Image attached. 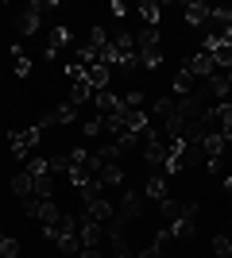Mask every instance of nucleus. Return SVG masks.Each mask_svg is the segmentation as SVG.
Wrapping results in <instances>:
<instances>
[{"label": "nucleus", "instance_id": "obj_26", "mask_svg": "<svg viewBox=\"0 0 232 258\" xmlns=\"http://www.w3.org/2000/svg\"><path fill=\"white\" fill-rule=\"evenodd\" d=\"M85 46H89V50H97V54L105 50V46H109V35H105V27H93V31H89V43H85Z\"/></svg>", "mask_w": 232, "mask_h": 258}, {"label": "nucleus", "instance_id": "obj_2", "mask_svg": "<svg viewBox=\"0 0 232 258\" xmlns=\"http://www.w3.org/2000/svg\"><path fill=\"white\" fill-rule=\"evenodd\" d=\"M112 50H116V66H120V70H140L135 35H116V39H112Z\"/></svg>", "mask_w": 232, "mask_h": 258}, {"label": "nucleus", "instance_id": "obj_19", "mask_svg": "<svg viewBox=\"0 0 232 258\" xmlns=\"http://www.w3.org/2000/svg\"><path fill=\"white\" fill-rule=\"evenodd\" d=\"M62 43H70V31L66 27H55V31H51V46H47V58H51V62H55V54L62 50Z\"/></svg>", "mask_w": 232, "mask_h": 258}, {"label": "nucleus", "instance_id": "obj_13", "mask_svg": "<svg viewBox=\"0 0 232 258\" xmlns=\"http://www.w3.org/2000/svg\"><path fill=\"white\" fill-rule=\"evenodd\" d=\"M109 74H112V70H109V66H89V70H85V81H89V85H93V93H101V89H109Z\"/></svg>", "mask_w": 232, "mask_h": 258}, {"label": "nucleus", "instance_id": "obj_30", "mask_svg": "<svg viewBox=\"0 0 232 258\" xmlns=\"http://www.w3.org/2000/svg\"><path fill=\"white\" fill-rule=\"evenodd\" d=\"M213 254H217V258H232V239L217 235V239H213Z\"/></svg>", "mask_w": 232, "mask_h": 258}, {"label": "nucleus", "instance_id": "obj_34", "mask_svg": "<svg viewBox=\"0 0 232 258\" xmlns=\"http://www.w3.org/2000/svg\"><path fill=\"white\" fill-rule=\"evenodd\" d=\"M66 81H70V85H77V81H85V70H81L77 62H70V66H66Z\"/></svg>", "mask_w": 232, "mask_h": 258}, {"label": "nucleus", "instance_id": "obj_23", "mask_svg": "<svg viewBox=\"0 0 232 258\" xmlns=\"http://www.w3.org/2000/svg\"><path fill=\"white\" fill-rule=\"evenodd\" d=\"M159 212H163V220H166V224H174L178 216H182V205H178V201H170V197H166V201H159Z\"/></svg>", "mask_w": 232, "mask_h": 258}, {"label": "nucleus", "instance_id": "obj_12", "mask_svg": "<svg viewBox=\"0 0 232 258\" xmlns=\"http://www.w3.org/2000/svg\"><path fill=\"white\" fill-rule=\"evenodd\" d=\"M16 27H20L23 35H35V31H39V8H35V4H27V8L16 16Z\"/></svg>", "mask_w": 232, "mask_h": 258}, {"label": "nucleus", "instance_id": "obj_1", "mask_svg": "<svg viewBox=\"0 0 232 258\" xmlns=\"http://www.w3.org/2000/svg\"><path fill=\"white\" fill-rule=\"evenodd\" d=\"M135 54H140V66H147V70H155V66H163V35H159V27H144V31L135 35Z\"/></svg>", "mask_w": 232, "mask_h": 258}, {"label": "nucleus", "instance_id": "obj_16", "mask_svg": "<svg viewBox=\"0 0 232 258\" xmlns=\"http://www.w3.org/2000/svg\"><path fill=\"white\" fill-rule=\"evenodd\" d=\"M70 104H93V85L89 81H77V85H70Z\"/></svg>", "mask_w": 232, "mask_h": 258}, {"label": "nucleus", "instance_id": "obj_40", "mask_svg": "<svg viewBox=\"0 0 232 258\" xmlns=\"http://www.w3.org/2000/svg\"><path fill=\"white\" fill-rule=\"evenodd\" d=\"M205 170H209V173H221L224 162H221V158H209V162H205Z\"/></svg>", "mask_w": 232, "mask_h": 258}, {"label": "nucleus", "instance_id": "obj_42", "mask_svg": "<svg viewBox=\"0 0 232 258\" xmlns=\"http://www.w3.org/2000/svg\"><path fill=\"white\" fill-rule=\"evenodd\" d=\"M224 189H228V193H232V177H224Z\"/></svg>", "mask_w": 232, "mask_h": 258}, {"label": "nucleus", "instance_id": "obj_15", "mask_svg": "<svg viewBox=\"0 0 232 258\" xmlns=\"http://www.w3.org/2000/svg\"><path fill=\"white\" fill-rule=\"evenodd\" d=\"M12 193H16V197H35V177L27 170L16 173V177H12Z\"/></svg>", "mask_w": 232, "mask_h": 258}, {"label": "nucleus", "instance_id": "obj_25", "mask_svg": "<svg viewBox=\"0 0 232 258\" xmlns=\"http://www.w3.org/2000/svg\"><path fill=\"white\" fill-rule=\"evenodd\" d=\"M166 227H170V235L182 239V243H186V239H194V224H190V220H174V224H166Z\"/></svg>", "mask_w": 232, "mask_h": 258}, {"label": "nucleus", "instance_id": "obj_21", "mask_svg": "<svg viewBox=\"0 0 232 258\" xmlns=\"http://www.w3.org/2000/svg\"><path fill=\"white\" fill-rule=\"evenodd\" d=\"M51 193H55V173H39V177H35V197L51 201Z\"/></svg>", "mask_w": 232, "mask_h": 258}, {"label": "nucleus", "instance_id": "obj_22", "mask_svg": "<svg viewBox=\"0 0 232 258\" xmlns=\"http://www.w3.org/2000/svg\"><path fill=\"white\" fill-rule=\"evenodd\" d=\"M66 177H70V185H74V189H85V185L93 181V173H89L85 166H70V173H66Z\"/></svg>", "mask_w": 232, "mask_h": 258}, {"label": "nucleus", "instance_id": "obj_43", "mask_svg": "<svg viewBox=\"0 0 232 258\" xmlns=\"http://www.w3.org/2000/svg\"><path fill=\"white\" fill-rule=\"evenodd\" d=\"M228 166H232V154H228Z\"/></svg>", "mask_w": 232, "mask_h": 258}, {"label": "nucleus", "instance_id": "obj_44", "mask_svg": "<svg viewBox=\"0 0 232 258\" xmlns=\"http://www.w3.org/2000/svg\"><path fill=\"white\" fill-rule=\"evenodd\" d=\"M0 239H4V231H0Z\"/></svg>", "mask_w": 232, "mask_h": 258}, {"label": "nucleus", "instance_id": "obj_6", "mask_svg": "<svg viewBox=\"0 0 232 258\" xmlns=\"http://www.w3.org/2000/svg\"><path fill=\"white\" fill-rule=\"evenodd\" d=\"M186 70H190V74H194V77H201V81H209V77L217 74V62H213V58H209V54H205V50H198V54H190Z\"/></svg>", "mask_w": 232, "mask_h": 258}, {"label": "nucleus", "instance_id": "obj_14", "mask_svg": "<svg viewBox=\"0 0 232 258\" xmlns=\"http://www.w3.org/2000/svg\"><path fill=\"white\" fill-rule=\"evenodd\" d=\"M140 16H144V27H159L163 4H159V0H144V4H140Z\"/></svg>", "mask_w": 232, "mask_h": 258}, {"label": "nucleus", "instance_id": "obj_9", "mask_svg": "<svg viewBox=\"0 0 232 258\" xmlns=\"http://www.w3.org/2000/svg\"><path fill=\"white\" fill-rule=\"evenodd\" d=\"M74 119H77L74 104H58V108H51V112L39 119V127H51V123H74Z\"/></svg>", "mask_w": 232, "mask_h": 258}, {"label": "nucleus", "instance_id": "obj_32", "mask_svg": "<svg viewBox=\"0 0 232 258\" xmlns=\"http://www.w3.org/2000/svg\"><path fill=\"white\" fill-rule=\"evenodd\" d=\"M174 104H178V100H170V97H163V100H155V112H159V116H174Z\"/></svg>", "mask_w": 232, "mask_h": 258}, {"label": "nucleus", "instance_id": "obj_3", "mask_svg": "<svg viewBox=\"0 0 232 258\" xmlns=\"http://www.w3.org/2000/svg\"><path fill=\"white\" fill-rule=\"evenodd\" d=\"M39 139H43V127L35 123V127H27V131H12L8 135V147H12V154H31L35 147H39Z\"/></svg>", "mask_w": 232, "mask_h": 258}, {"label": "nucleus", "instance_id": "obj_8", "mask_svg": "<svg viewBox=\"0 0 232 258\" xmlns=\"http://www.w3.org/2000/svg\"><path fill=\"white\" fill-rule=\"evenodd\" d=\"M85 201V216H93V220H101V224H112V205L105 201V197H81Z\"/></svg>", "mask_w": 232, "mask_h": 258}, {"label": "nucleus", "instance_id": "obj_36", "mask_svg": "<svg viewBox=\"0 0 232 258\" xmlns=\"http://www.w3.org/2000/svg\"><path fill=\"white\" fill-rule=\"evenodd\" d=\"M178 220H190V224H194V220H198V205H194V201H182V216H178Z\"/></svg>", "mask_w": 232, "mask_h": 258}, {"label": "nucleus", "instance_id": "obj_31", "mask_svg": "<svg viewBox=\"0 0 232 258\" xmlns=\"http://www.w3.org/2000/svg\"><path fill=\"white\" fill-rule=\"evenodd\" d=\"M27 173L39 177V173H51V158H27Z\"/></svg>", "mask_w": 232, "mask_h": 258}, {"label": "nucleus", "instance_id": "obj_24", "mask_svg": "<svg viewBox=\"0 0 232 258\" xmlns=\"http://www.w3.org/2000/svg\"><path fill=\"white\" fill-rule=\"evenodd\" d=\"M39 220H43V224H58V220H62L55 201H43V205H39Z\"/></svg>", "mask_w": 232, "mask_h": 258}, {"label": "nucleus", "instance_id": "obj_29", "mask_svg": "<svg viewBox=\"0 0 232 258\" xmlns=\"http://www.w3.org/2000/svg\"><path fill=\"white\" fill-rule=\"evenodd\" d=\"M109 239H112V250H116V258H135L132 250H128V243H124L120 231H109Z\"/></svg>", "mask_w": 232, "mask_h": 258}, {"label": "nucleus", "instance_id": "obj_17", "mask_svg": "<svg viewBox=\"0 0 232 258\" xmlns=\"http://www.w3.org/2000/svg\"><path fill=\"white\" fill-rule=\"evenodd\" d=\"M97 181L101 185H124V170H120V166H112V162H105L101 173H97Z\"/></svg>", "mask_w": 232, "mask_h": 258}, {"label": "nucleus", "instance_id": "obj_33", "mask_svg": "<svg viewBox=\"0 0 232 258\" xmlns=\"http://www.w3.org/2000/svg\"><path fill=\"white\" fill-rule=\"evenodd\" d=\"M124 108H135V112H144V93H140V89H132V93L124 97Z\"/></svg>", "mask_w": 232, "mask_h": 258}, {"label": "nucleus", "instance_id": "obj_39", "mask_svg": "<svg viewBox=\"0 0 232 258\" xmlns=\"http://www.w3.org/2000/svg\"><path fill=\"white\" fill-rule=\"evenodd\" d=\"M135 258H163V247H155V243H151V247H144Z\"/></svg>", "mask_w": 232, "mask_h": 258}, {"label": "nucleus", "instance_id": "obj_11", "mask_svg": "<svg viewBox=\"0 0 232 258\" xmlns=\"http://www.w3.org/2000/svg\"><path fill=\"white\" fill-rule=\"evenodd\" d=\"M224 147H228V139H224V135H209V131L201 135V154H205V162H209V158H221Z\"/></svg>", "mask_w": 232, "mask_h": 258}, {"label": "nucleus", "instance_id": "obj_27", "mask_svg": "<svg viewBox=\"0 0 232 258\" xmlns=\"http://www.w3.org/2000/svg\"><path fill=\"white\" fill-rule=\"evenodd\" d=\"M12 58H16V74H20V77H27V74H31V58H27V54H23L20 46H12Z\"/></svg>", "mask_w": 232, "mask_h": 258}, {"label": "nucleus", "instance_id": "obj_37", "mask_svg": "<svg viewBox=\"0 0 232 258\" xmlns=\"http://www.w3.org/2000/svg\"><path fill=\"white\" fill-rule=\"evenodd\" d=\"M101 131H105V116H97V119L85 123V135H101Z\"/></svg>", "mask_w": 232, "mask_h": 258}, {"label": "nucleus", "instance_id": "obj_38", "mask_svg": "<svg viewBox=\"0 0 232 258\" xmlns=\"http://www.w3.org/2000/svg\"><path fill=\"white\" fill-rule=\"evenodd\" d=\"M85 158H89L85 147H74V151H70V162H74V166H85Z\"/></svg>", "mask_w": 232, "mask_h": 258}, {"label": "nucleus", "instance_id": "obj_4", "mask_svg": "<svg viewBox=\"0 0 232 258\" xmlns=\"http://www.w3.org/2000/svg\"><path fill=\"white\" fill-rule=\"evenodd\" d=\"M140 216H144V197L140 193H124V201H120V212L112 216V231H120L124 224H128V220H140Z\"/></svg>", "mask_w": 232, "mask_h": 258}, {"label": "nucleus", "instance_id": "obj_35", "mask_svg": "<svg viewBox=\"0 0 232 258\" xmlns=\"http://www.w3.org/2000/svg\"><path fill=\"white\" fill-rule=\"evenodd\" d=\"M70 154H62V158H51V173H70Z\"/></svg>", "mask_w": 232, "mask_h": 258}, {"label": "nucleus", "instance_id": "obj_10", "mask_svg": "<svg viewBox=\"0 0 232 258\" xmlns=\"http://www.w3.org/2000/svg\"><path fill=\"white\" fill-rule=\"evenodd\" d=\"M182 12H186V23H190V27H205V23H209V4H201V0L182 4Z\"/></svg>", "mask_w": 232, "mask_h": 258}, {"label": "nucleus", "instance_id": "obj_5", "mask_svg": "<svg viewBox=\"0 0 232 258\" xmlns=\"http://www.w3.org/2000/svg\"><path fill=\"white\" fill-rule=\"evenodd\" d=\"M101 235H105L101 220H93V216H77V239H81V250H85V247H97Z\"/></svg>", "mask_w": 232, "mask_h": 258}, {"label": "nucleus", "instance_id": "obj_18", "mask_svg": "<svg viewBox=\"0 0 232 258\" xmlns=\"http://www.w3.org/2000/svg\"><path fill=\"white\" fill-rule=\"evenodd\" d=\"M147 197L151 201H166V173H151L147 177Z\"/></svg>", "mask_w": 232, "mask_h": 258}, {"label": "nucleus", "instance_id": "obj_20", "mask_svg": "<svg viewBox=\"0 0 232 258\" xmlns=\"http://www.w3.org/2000/svg\"><path fill=\"white\" fill-rule=\"evenodd\" d=\"M174 93L178 97H190V93H194V74H190V70H178L174 74Z\"/></svg>", "mask_w": 232, "mask_h": 258}, {"label": "nucleus", "instance_id": "obj_7", "mask_svg": "<svg viewBox=\"0 0 232 258\" xmlns=\"http://www.w3.org/2000/svg\"><path fill=\"white\" fill-rule=\"evenodd\" d=\"M93 104H97V112H101V116H120V112H124V100L116 97V93H109V89L93 93Z\"/></svg>", "mask_w": 232, "mask_h": 258}, {"label": "nucleus", "instance_id": "obj_41", "mask_svg": "<svg viewBox=\"0 0 232 258\" xmlns=\"http://www.w3.org/2000/svg\"><path fill=\"white\" fill-rule=\"evenodd\" d=\"M81 258H101V250L97 247H85V250H81Z\"/></svg>", "mask_w": 232, "mask_h": 258}, {"label": "nucleus", "instance_id": "obj_28", "mask_svg": "<svg viewBox=\"0 0 232 258\" xmlns=\"http://www.w3.org/2000/svg\"><path fill=\"white\" fill-rule=\"evenodd\" d=\"M0 258H20V239H12V235L0 239Z\"/></svg>", "mask_w": 232, "mask_h": 258}]
</instances>
